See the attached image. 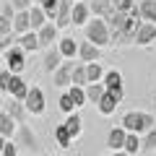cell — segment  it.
Segmentation results:
<instances>
[{"instance_id":"6da1fadb","label":"cell","mask_w":156,"mask_h":156,"mask_svg":"<svg viewBox=\"0 0 156 156\" xmlns=\"http://www.w3.org/2000/svg\"><path fill=\"white\" fill-rule=\"evenodd\" d=\"M122 130L125 133H148V130H154V117L146 115V112H128V115L122 117Z\"/></svg>"},{"instance_id":"7a4b0ae2","label":"cell","mask_w":156,"mask_h":156,"mask_svg":"<svg viewBox=\"0 0 156 156\" xmlns=\"http://www.w3.org/2000/svg\"><path fill=\"white\" fill-rule=\"evenodd\" d=\"M86 39H89L94 47H99V50H101V47H107V44H112L104 18H94V21L86 23Z\"/></svg>"},{"instance_id":"3957f363","label":"cell","mask_w":156,"mask_h":156,"mask_svg":"<svg viewBox=\"0 0 156 156\" xmlns=\"http://www.w3.org/2000/svg\"><path fill=\"white\" fill-rule=\"evenodd\" d=\"M23 68H26V52L18 44H13L11 50L5 52V70L11 73V76H18Z\"/></svg>"},{"instance_id":"277c9868","label":"cell","mask_w":156,"mask_h":156,"mask_svg":"<svg viewBox=\"0 0 156 156\" xmlns=\"http://www.w3.org/2000/svg\"><path fill=\"white\" fill-rule=\"evenodd\" d=\"M23 109L31 112V115H42L44 112V94L39 86H29V94L23 99Z\"/></svg>"},{"instance_id":"5b68a950","label":"cell","mask_w":156,"mask_h":156,"mask_svg":"<svg viewBox=\"0 0 156 156\" xmlns=\"http://www.w3.org/2000/svg\"><path fill=\"white\" fill-rule=\"evenodd\" d=\"M73 68H76V62H73V60H65V62H62V65L57 68L55 73H52V83H55V86H60V89H65V86L70 89Z\"/></svg>"},{"instance_id":"8992f818","label":"cell","mask_w":156,"mask_h":156,"mask_svg":"<svg viewBox=\"0 0 156 156\" xmlns=\"http://www.w3.org/2000/svg\"><path fill=\"white\" fill-rule=\"evenodd\" d=\"M70 8H73V0H60V3H57V11H55V26H57V31L70 26Z\"/></svg>"},{"instance_id":"52a82bcc","label":"cell","mask_w":156,"mask_h":156,"mask_svg":"<svg viewBox=\"0 0 156 156\" xmlns=\"http://www.w3.org/2000/svg\"><path fill=\"white\" fill-rule=\"evenodd\" d=\"M37 39H39V47H52V42H57V26L52 21H47L37 31Z\"/></svg>"},{"instance_id":"ba28073f","label":"cell","mask_w":156,"mask_h":156,"mask_svg":"<svg viewBox=\"0 0 156 156\" xmlns=\"http://www.w3.org/2000/svg\"><path fill=\"white\" fill-rule=\"evenodd\" d=\"M57 52H60L62 60H73V57L78 55V42L73 37H62L60 42H57Z\"/></svg>"},{"instance_id":"9c48e42d","label":"cell","mask_w":156,"mask_h":156,"mask_svg":"<svg viewBox=\"0 0 156 156\" xmlns=\"http://www.w3.org/2000/svg\"><path fill=\"white\" fill-rule=\"evenodd\" d=\"M8 94H11L16 101H23V99H26V94H29L26 81H23L21 76H11V86H8Z\"/></svg>"},{"instance_id":"30bf717a","label":"cell","mask_w":156,"mask_h":156,"mask_svg":"<svg viewBox=\"0 0 156 156\" xmlns=\"http://www.w3.org/2000/svg\"><path fill=\"white\" fill-rule=\"evenodd\" d=\"M3 112H5V115L11 117V120H16V122H21L23 117H26V109H23V101H16L13 96H8V99H5V109H3Z\"/></svg>"},{"instance_id":"8fae6325","label":"cell","mask_w":156,"mask_h":156,"mask_svg":"<svg viewBox=\"0 0 156 156\" xmlns=\"http://www.w3.org/2000/svg\"><path fill=\"white\" fill-rule=\"evenodd\" d=\"M89 5L86 3H73L70 8V23L73 26H81V23H89Z\"/></svg>"},{"instance_id":"7c38bea8","label":"cell","mask_w":156,"mask_h":156,"mask_svg":"<svg viewBox=\"0 0 156 156\" xmlns=\"http://www.w3.org/2000/svg\"><path fill=\"white\" fill-rule=\"evenodd\" d=\"M78 57H81L83 65L96 62V60H99V47H94L91 42H81V44H78Z\"/></svg>"},{"instance_id":"4fadbf2b","label":"cell","mask_w":156,"mask_h":156,"mask_svg":"<svg viewBox=\"0 0 156 156\" xmlns=\"http://www.w3.org/2000/svg\"><path fill=\"white\" fill-rule=\"evenodd\" d=\"M16 133H18V140H21V143L26 146L29 151H39V138L31 133V128H26V125H18Z\"/></svg>"},{"instance_id":"5bb4252c","label":"cell","mask_w":156,"mask_h":156,"mask_svg":"<svg viewBox=\"0 0 156 156\" xmlns=\"http://www.w3.org/2000/svg\"><path fill=\"white\" fill-rule=\"evenodd\" d=\"M154 39H156V23H143V26L138 29V34H135V44L146 47V44H151Z\"/></svg>"},{"instance_id":"9a60e30c","label":"cell","mask_w":156,"mask_h":156,"mask_svg":"<svg viewBox=\"0 0 156 156\" xmlns=\"http://www.w3.org/2000/svg\"><path fill=\"white\" fill-rule=\"evenodd\" d=\"M16 44L21 47L23 52H37L39 50V39H37V31H26L16 39Z\"/></svg>"},{"instance_id":"2e32d148","label":"cell","mask_w":156,"mask_h":156,"mask_svg":"<svg viewBox=\"0 0 156 156\" xmlns=\"http://www.w3.org/2000/svg\"><path fill=\"white\" fill-rule=\"evenodd\" d=\"M125 130L122 128H112L109 130V135H107V146H109L112 151H122V146H125Z\"/></svg>"},{"instance_id":"e0dca14e","label":"cell","mask_w":156,"mask_h":156,"mask_svg":"<svg viewBox=\"0 0 156 156\" xmlns=\"http://www.w3.org/2000/svg\"><path fill=\"white\" fill-rule=\"evenodd\" d=\"M140 18H143V23H156V0H140Z\"/></svg>"},{"instance_id":"ac0fdd59","label":"cell","mask_w":156,"mask_h":156,"mask_svg":"<svg viewBox=\"0 0 156 156\" xmlns=\"http://www.w3.org/2000/svg\"><path fill=\"white\" fill-rule=\"evenodd\" d=\"M62 128H65V133L70 135V140H73V138H78V135H81V115H78V112L68 115V120L62 122Z\"/></svg>"},{"instance_id":"d6986e66","label":"cell","mask_w":156,"mask_h":156,"mask_svg":"<svg viewBox=\"0 0 156 156\" xmlns=\"http://www.w3.org/2000/svg\"><path fill=\"white\" fill-rule=\"evenodd\" d=\"M44 23H47L44 11H42L39 5H31V8H29V26H31V31H34V29L39 31V29L44 26Z\"/></svg>"},{"instance_id":"ffe728a7","label":"cell","mask_w":156,"mask_h":156,"mask_svg":"<svg viewBox=\"0 0 156 156\" xmlns=\"http://www.w3.org/2000/svg\"><path fill=\"white\" fill-rule=\"evenodd\" d=\"M16 130H18L16 120H11V117H8L5 112H0V135H3V138H5V140H11Z\"/></svg>"},{"instance_id":"44dd1931","label":"cell","mask_w":156,"mask_h":156,"mask_svg":"<svg viewBox=\"0 0 156 156\" xmlns=\"http://www.w3.org/2000/svg\"><path fill=\"white\" fill-rule=\"evenodd\" d=\"M60 65H62V57H60V52H57V47H50L47 55H44V70L47 73H55Z\"/></svg>"},{"instance_id":"7402d4cb","label":"cell","mask_w":156,"mask_h":156,"mask_svg":"<svg viewBox=\"0 0 156 156\" xmlns=\"http://www.w3.org/2000/svg\"><path fill=\"white\" fill-rule=\"evenodd\" d=\"M13 31L21 37V34H26V31H31V26H29V11H23V13H16L13 16Z\"/></svg>"},{"instance_id":"603a6c76","label":"cell","mask_w":156,"mask_h":156,"mask_svg":"<svg viewBox=\"0 0 156 156\" xmlns=\"http://www.w3.org/2000/svg\"><path fill=\"white\" fill-rule=\"evenodd\" d=\"M70 86H78V89H86V86H89V81H86V65H83V62H78V65L73 68Z\"/></svg>"},{"instance_id":"cb8c5ba5","label":"cell","mask_w":156,"mask_h":156,"mask_svg":"<svg viewBox=\"0 0 156 156\" xmlns=\"http://www.w3.org/2000/svg\"><path fill=\"white\" fill-rule=\"evenodd\" d=\"M86 5H89V13H94V16H107L112 11V0H91Z\"/></svg>"},{"instance_id":"d4e9b609","label":"cell","mask_w":156,"mask_h":156,"mask_svg":"<svg viewBox=\"0 0 156 156\" xmlns=\"http://www.w3.org/2000/svg\"><path fill=\"white\" fill-rule=\"evenodd\" d=\"M101 78H104V68H101L99 62H89V65H86V81H89V83H99Z\"/></svg>"},{"instance_id":"484cf974","label":"cell","mask_w":156,"mask_h":156,"mask_svg":"<svg viewBox=\"0 0 156 156\" xmlns=\"http://www.w3.org/2000/svg\"><path fill=\"white\" fill-rule=\"evenodd\" d=\"M83 94H86V99H89V101L99 104V99L104 96V83H89V86L83 89Z\"/></svg>"},{"instance_id":"4316f807","label":"cell","mask_w":156,"mask_h":156,"mask_svg":"<svg viewBox=\"0 0 156 156\" xmlns=\"http://www.w3.org/2000/svg\"><path fill=\"white\" fill-rule=\"evenodd\" d=\"M122 151H125L128 156H135V154L140 151V138H138V135H133V133H128V135H125V146H122Z\"/></svg>"},{"instance_id":"83f0119b","label":"cell","mask_w":156,"mask_h":156,"mask_svg":"<svg viewBox=\"0 0 156 156\" xmlns=\"http://www.w3.org/2000/svg\"><path fill=\"white\" fill-rule=\"evenodd\" d=\"M117 86H122V76L117 70H107L104 73V91L107 89H117Z\"/></svg>"},{"instance_id":"f1b7e54d","label":"cell","mask_w":156,"mask_h":156,"mask_svg":"<svg viewBox=\"0 0 156 156\" xmlns=\"http://www.w3.org/2000/svg\"><path fill=\"white\" fill-rule=\"evenodd\" d=\"M65 94H68V99L73 101V107H81V104L86 101V94H83V89H78V86H70V89H68Z\"/></svg>"},{"instance_id":"f546056e","label":"cell","mask_w":156,"mask_h":156,"mask_svg":"<svg viewBox=\"0 0 156 156\" xmlns=\"http://www.w3.org/2000/svg\"><path fill=\"white\" fill-rule=\"evenodd\" d=\"M115 109H117V101L112 99V96H107V91H104V96L99 99V112L101 115H112Z\"/></svg>"},{"instance_id":"4dcf8cb0","label":"cell","mask_w":156,"mask_h":156,"mask_svg":"<svg viewBox=\"0 0 156 156\" xmlns=\"http://www.w3.org/2000/svg\"><path fill=\"white\" fill-rule=\"evenodd\" d=\"M57 3H60V0H39V8L44 11V16H47V18H55Z\"/></svg>"},{"instance_id":"1f68e13d","label":"cell","mask_w":156,"mask_h":156,"mask_svg":"<svg viewBox=\"0 0 156 156\" xmlns=\"http://www.w3.org/2000/svg\"><path fill=\"white\" fill-rule=\"evenodd\" d=\"M140 148H146V151H156V128L146 133V140H140Z\"/></svg>"},{"instance_id":"d6a6232c","label":"cell","mask_w":156,"mask_h":156,"mask_svg":"<svg viewBox=\"0 0 156 156\" xmlns=\"http://www.w3.org/2000/svg\"><path fill=\"white\" fill-rule=\"evenodd\" d=\"M55 138H57V143H60L62 148H68V146L73 143V140H70V135L65 133V128H62V125H57V130H55Z\"/></svg>"},{"instance_id":"836d02e7","label":"cell","mask_w":156,"mask_h":156,"mask_svg":"<svg viewBox=\"0 0 156 156\" xmlns=\"http://www.w3.org/2000/svg\"><path fill=\"white\" fill-rule=\"evenodd\" d=\"M8 3H11V8H13L16 13H23V11L31 8V0H8Z\"/></svg>"},{"instance_id":"e575fe53","label":"cell","mask_w":156,"mask_h":156,"mask_svg":"<svg viewBox=\"0 0 156 156\" xmlns=\"http://www.w3.org/2000/svg\"><path fill=\"white\" fill-rule=\"evenodd\" d=\"M60 109L65 112V115H73V112H76V107H73V101L68 99V94H62V96H60Z\"/></svg>"},{"instance_id":"d590c367","label":"cell","mask_w":156,"mask_h":156,"mask_svg":"<svg viewBox=\"0 0 156 156\" xmlns=\"http://www.w3.org/2000/svg\"><path fill=\"white\" fill-rule=\"evenodd\" d=\"M11 29H13L11 18H5V16H0V39H3V37H8V34H11Z\"/></svg>"},{"instance_id":"8d00e7d4","label":"cell","mask_w":156,"mask_h":156,"mask_svg":"<svg viewBox=\"0 0 156 156\" xmlns=\"http://www.w3.org/2000/svg\"><path fill=\"white\" fill-rule=\"evenodd\" d=\"M8 86H11V73H8V70H0V91L8 94Z\"/></svg>"},{"instance_id":"74e56055","label":"cell","mask_w":156,"mask_h":156,"mask_svg":"<svg viewBox=\"0 0 156 156\" xmlns=\"http://www.w3.org/2000/svg\"><path fill=\"white\" fill-rule=\"evenodd\" d=\"M13 42H16V39H13L11 34H8V37H3V39H0V52H8V50L13 47Z\"/></svg>"},{"instance_id":"f35d334b","label":"cell","mask_w":156,"mask_h":156,"mask_svg":"<svg viewBox=\"0 0 156 156\" xmlns=\"http://www.w3.org/2000/svg\"><path fill=\"white\" fill-rule=\"evenodd\" d=\"M107 96H112V99L120 104V101H122V86H117V89H107Z\"/></svg>"},{"instance_id":"ab89813d","label":"cell","mask_w":156,"mask_h":156,"mask_svg":"<svg viewBox=\"0 0 156 156\" xmlns=\"http://www.w3.org/2000/svg\"><path fill=\"white\" fill-rule=\"evenodd\" d=\"M0 16H5V18H11V21H13V16H16V11L11 8V3H3V5H0Z\"/></svg>"},{"instance_id":"60d3db41","label":"cell","mask_w":156,"mask_h":156,"mask_svg":"<svg viewBox=\"0 0 156 156\" xmlns=\"http://www.w3.org/2000/svg\"><path fill=\"white\" fill-rule=\"evenodd\" d=\"M3 156H18L16 143H11V140H8V143H5V148H3Z\"/></svg>"},{"instance_id":"b9f144b4","label":"cell","mask_w":156,"mask_h":156,"mask_svg":"<svg viewBox=\"0 0 156 156\" xmlns=\"http://www.w3.org/2000/svg\"><path fill=\"white\" fill-rule=\"evenodd\" d=\"M5 143H8V140L3 138V135H0V154H3V148H5Z\"/></svg>"},{"instance_id":"7bdbcfd3","label":"cell","mask_w":156,"mask_h":156,"mask_svg":"<svg viewBox=\"0 0 156 156\" xmlns=\"http://www.w3.org/2000/svg\"><path fill=\"white\" fill-rule=\"evenodd\" d=\"M115 156H128V154H125V151H115Z\"/></svg>"},{"instance_id":"ee69618b","label":"cell","mask_w":156,"mask_h":156,"mask_svg":"<svg viewBox=\"0 0 156 156\" xmlns=\"http://www.w3.org/2000/svg\"><path fill=\"white\" fill-rule=\"evenodd\" d=\"M112 3H117V0H112Z\"/></svg>"}]
</instances>
